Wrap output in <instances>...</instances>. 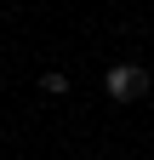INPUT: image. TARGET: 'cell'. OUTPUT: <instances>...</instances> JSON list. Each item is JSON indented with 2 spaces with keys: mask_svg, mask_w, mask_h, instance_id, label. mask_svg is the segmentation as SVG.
<instances>
[{
  "mask_svg": "<svg viewBox=\"0 0 154 160\" xmlns=\"http://www.w3.org/2000/svg\"><path fill=\"white\" fill-rule=\"evenodd\" d=\"M103 92L114 97V103H137V97L148 92V69H137V63H114V69L103 74Z\"/></svg>",
  "mask_w": 154,
  "mask_h": 160,
  "instance_id": "cell-1",
  "label": "cell"
},
{
  "mask_svg": "<svg viewBox=\"0 0 154 160\" xmlns=\"http://www.w3.org/2000/svg\"><path fill=\"white\" fill-rule=\"evenodd\" d=\"M40 92H46V97H63V92H69V80L51 69V74H40Z\"/></svg>",
  "mask_w": 154,
  "mask_h": 160,
  "instance_id": "cell-2",
  "label": "cell"
}]
</instances>
